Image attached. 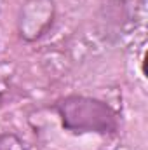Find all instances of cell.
Masks as SVG:
<instances>
[{
	"label": "cell",
	"instance_id": "6da1fadb",
	"mask_svg": "<svg viewBox=\"0 0 148 150\" xmlns=\"http://www.w3.org/2000/svg\"><path fill=\"white\" fill-rule=\"evenodd\" d=\"M56 110L66 129L78 133H111L117 129V115L98 100L72 96L58 101Z\"/></svg>",
	"mask_w": 148,
	"mask_h": 150
},
{
	"label": "cell",
	"instance_id": "7a4b0ae2",
	"mask_svg": "<svg viewBox=\"0 0 148 150\" xmlns=\"http://www.w3.org/2000/svg\"><path fill=\"white\" fill-rule=\"evenodd\" d=\"M0 150H25L23 143L14 134H4L0 136Z\"/></svg>",
	"mask_w": 148,
	"mask_h": 150
}]
</instances>
